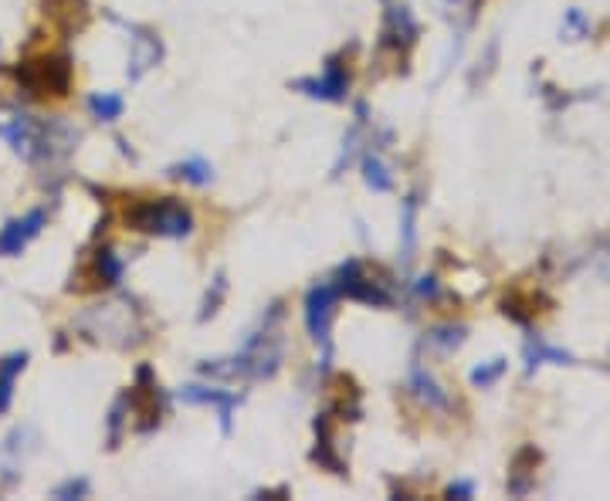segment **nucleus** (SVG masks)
I'll use <instances>...</instances> for the list:
<instances>
[{"mask_svg": "<svg viewBox=\"0 0 610 501\" xmlns=\"http://www.w3.org/2000/svg\"><path fill=\"white\" fill-rule=\"evenodd\" d=\"M414 295H418V298H437V278L434 274L418 278V282H414Z\"/></svg>", "mask_w": 610, "mask_h": 501, "instance_id": "nucleus-30", "label": "nucleus"}, {"mask_svg": "<svg viewBox=\"0 0 610 501\" xmlns=\"http://www.w3.org/2000/svg\"><path fill=\"white\" fill-rule=\"evenodd\" d=\"M126 228L143 231L153 237H170V241H183L193 234V214L183 201L177 197H160V201H136L126 207L123 214Z\"/></svg>", "mask_w": 610, "mask_h": 501, "instance_id": "nucleus-3", "label": "nucleus"}, {"mask_svg": "<svg viewBox=\"0 0 610 501\" xmlns=\"http://www.w3.org/2000/svg\"><path fill=\"white\" fill-rule=\"evenodd\" d=\"M225 295H228V278H225V271H220V274H214L211 288L204 292V301H201L198 322H207L211 316H217V312H220V305H225Z\"/></svg>", "mask_w": 610, "mask_h": 501, "instance_id": "nucleus-25", "label": "nucleus"}, {"mask_svg": "<svg viewBox=\"0 0 610 501\" xmlns=\"http://www.w3.org/2000/svg\"><path fill=\"white\" fill-rule=\"evenodd\" d=\"M45 224H48V214H45L41 207L27 210L24 217L8 220L4 231H0V255H4V258L21 255V251H24L27 244H31V241H35L41 231H45Z\"/></svg>", "mask_w": 610, "mask_h": 501, "instance_id": "nucleus-13", "label": "nucleus"}, {"mask_svg": "<svg viewBox=\"0 0 610 501\" xmlns=\"http://www.w3.org/2000/svg\"><path fill=\"white\" fill-rule=\"evenodd\" d=\"M14 75L31 95H65L72 86V65H68V59H62V54L24 62Z\"/></svg>", "mask_w": 610, "mask_h": 501, "instance_id": "nucleus-6", "label": "nucleus"}, {"mask_svg": "<svg viewBox=\"0 0 610 501\" xmlns=\"http://www.w3.org/2000/svg\"><path fill=\"white\" fill-rule=\"evenodd\" d=\"M370 150L359 156V170H364V183L373 190V193H391L394 190V177H391V170H386V163H383V156L373 150V143H367Z\"/></svg>", "mask_w": 610, "mask_h": 501, "instance_id": "nucleus-19", "label": "nucleus"}, {"mask_svg": "<svg viewBox=\"0 0 610 501\" xmlns=\"http://www.w3.org/2000/svg\"><path fill=\"white\" fill-rule=\"evenodd\" d=\"M24 367H27V352H11L4 363H0V413L11 410L14 383H17V376L24 373Z\"/></svg>", "mask_w": 610, "mask_h": 501, "instance_id": "nucleus-21", "label": "nucleus"}, {"mask_svg": "<svg viewBox=\"0 0 610 501\" xmlns=\"http://www.w3.org/2000/svg\"><path fill=\"white\" fill-rule=\"evenodd\" d=\"M448 498H475V481H452Z\"/></svg>", "mask_w": 610, "mask_h": 501, "instance_id": "nucleus-31", "label": "nucleus"}, {"mask_svg": "<svg viewBox=\"0 0 610 501\" xmlns=\"http://www.w3.org/2000/svg\"><path fill=\"white\" fill-rule=\"evenodd\" d=\"M123 424H126V394L113 403V410H109V448H119Z\"/></svg>", "mask_w": 610, "mask_h": 501, "instance_id": "nucleus-28", "label": "nucleus"}, {"mask_svg": "<svg viewBox=\"0 0 610 501\" xmlns=\"http://www.w3.org/2000/svg\"><path fill=\"white\" fill-rule=\"evenodd\" d=\"M313 427H316V451H313V461H316L319 467H329L332 475H346V464H343V458L336 454V437H332L329 413H319Z\"/></svg>", "mask_w": 610, "mask_h": 501, "instance_id": "nucleus-16", "label": "nucleus"}, {"mask_svg": "<svg viewBox=\"0 0 610 501\" xmlns=\"http://www.w3.org/2000/svg\"><path fill=\"white\" fill-rule=\"evenodd\" d=\"M166 174H170L174 180L190 183V187H207V183L214 180V166H211L204 156H190V159H183V163H174Z\"/></svg>", "mask_w": 610, "mask_h": 501, "instance_id": "nucleus-22", "label": "nucleus"}, {"mask_svg": "<svg viewBox=\"0 0 610 501\" xmlns=\"http://www.w3.org/2000/svg\"><path fill=\"white\" fill-rule=\"evenodd\" d=\"M543 363L573 367L576 359H573V352H567V349H560V346H546L543 336H530V339H525V373L533 376Z\"/></svg>", "mask_w": 610, "mask_h": 501, "instance_id": "nucleus-17", "label": "nucleus"}, {"mask_svg": "<svg viewBox=\"0 0 610 501\" xmlns=\"http://www.w3.org/2000/svg\"><path fill=\"white\" fill-rule=\"evenodd\" d=\"M418 214H421V193L414 190L401 204V265L407 268L418 251Z\"/></svg>", "mask_w": 610, "mask_h": 501, "instance_id": "nucleus-15", "label": "nucleus"}, {"mask_svg": "<svg viewBox=\"0 0 610 501\" xmlns=\"http://www.w3.org/2000/svg\"><path fill=\"white\" fill-rule=\"evenodd\" d=\"M92 271H96V282L105 285V288H119L123 278H126V265H123V258L116 255L113 247H99L96 251Z\"/></svg>", "mask_w": 610, "mask_h": 501, "instance_id": "nucleus-20", "label": "nucleus"}, {"mask_svg": "<svg viewBox=\"0 0 610 501\" xmlns=\"http://www.w3.org/2000/svg\"><path fill=\"white\" fill-rule=\"evenodd\" d=\"M51 498H59V501H72V498H89V481H86V478H68V481H62L59 488L51 491Z\"/></svg>", "mask_w": 610, "mask_h": 501, "instance_id": "nucleus-29", "label": "nucleus"}, {"mask_svg": "<svg viewBox=\"0 0 610 501\" xmlns=\"http://www.w3.org/2000/svg\"><path fill=\"white\" fill-rule=\"evenodd\" d=\"M126 403L136 410V431H140V434L156 431L163 407H160V383H156V373L150 367L136 370V383L126 394Z\"/></svg>", "mask_w": 610, "mask_h": 501, "instance_id": "nucleus-10", "label": "nucleus"}, {"mask_svg": "<svg viewBox=\"0 0 610 501\" xmlns=\"http://www.w3.org/2000/svg\"><path fill=\"white\" fill-rule=\"evenodd\" d=\"M448 8H468V4H475V0H445Z\"/></svg>", "mask_w": 610, "mask_h": 501, "instance_id": "nucleus-32", "label": "nucleus"}, {"mask_svg": "<svg viewBox=\"0 0 610 501\" xmlns=\"http://www.w3.org/2000/svg\"><path fill=\"white\" fill-rule=\"evenodd\" d=\"M86 319H89V322H99V325L92 329V336L109 339V343H116V346H136V343L147 339L143 316H140V309H136L129 298L99 305V309L89 312Z\"/></svg>", "mask_w": 610, "mask_h": 501, "instance_id": "nucleus-5", "label": "nucleus"}, {"mask_svg": "<svg viewBox=\"0 0 610 501\" xmlns=\"http://www.w3.org/2000/svg\"><path fill=\"white\" fill-rule=\"evenodd\" d=\"M421 27L414 21L407 4H386L383 11V27H380V48L394 51V54H407L414 44H418Z\"/></svg>", "mask_w": 610, "mask_h": 501, "instance_id": "nucleus-11", "label": "nucleus"}, {"mask_svg": "<svg viewBox=\"0 0 610 501\" xmlns=\"http://www.w3.org/2000/svg\"><path fill=\"white\" fill-rule=\"evenodd\" d=\"M407 386H410V394L418 397V403H421V407H428L431 413H448V410H452V397H448V389L434 380V373H431V370L421 363V359H414V363H410Z\"/></svg>", "mask_w": 610, "mask_h": 501, "instance_id": "nucleus-14", "label": "nucleus"}, {"mask_svg": "<svg viewBox=\"0 0 610 501\" xmlns=\"http://www.w3.org/2000/svg\"><path fill=\"white\" fill-rule=\"evenodd\" d=\"M336 301L340 292L332 282H319L305 292L302 301V316H305V332H309V339L319 346V359H322V373L332 363V319H336Z\"/></svg>", "mask_w": 610, "mask_h": 501, "instance_id": "nucleus-4", "label": "nucleus"}, {"mask_svg": "<svg viewBox=\"0 0 610 501\" xmlns=\"http://www.w3.org/2000/svg\"><path fill=\"white\" fill-rule=\"evenodd\" d=\"M336 292L340 298H350V301H364V305H373V309H391L394 305V295L386 292L377 278H370L364 268H359V261H346L340 265L336 271Z\"/></svg>", "mask_w": 610, "mask_h": 501, "instance_id": "nucleus-7", "label": "nucleus"}, {"mask_svg": "<svg viewBox=\"0 0 610 501\" xmlns=\"http://www.w3.org/2000/svg\"><path fill=\"white\" fill-rule=\"evenodd\" d=\"M364 132H367V102H356V123L353 129L343 136V150L336 156V166H332V177L343 174V166H350L359 153V146H364Z\"/></svg>", "mask_w": 610, "mask_h": 501, "instance_id": "nucleus-18", "label": "nucleus"}, {"mask_svg": "<svg viewBox=\"0 0 610 501\" xmlns=\"http://www.w3.org/2000/svg\"><path fill=\"white\" fill-rule=\"evenodd\" d=\"M0 139L27 163H54L75 150L78 132L54 119H35L17 105H0Z\"/></svg>", "mask_w": 610, "mask_h": 501, "instance_id": "nucleus-2", "label": "nucleus"}, {"mask_svg": "<svg viewBox=\"0 0 610 501\" xmlns=\"http://www.w3.org/2000/svg\"><path fill=\"white\" fill-rule=\"evenodd\" d=\"M506 359L503 356H495V359H488V363H482V367H475L468 373V380H471V386H479V389H488L492 383H498L506 376Z\"/></svg>", "mask_w": 610, "mask_h": 501, "instance_id": "nucleus-26", "label": "nucleus"}, {"mask_svg": "<svg viewBox=\"0 0 610 501\" xmlns=\"http://www.w3.org/2000/svg\"><path fill=\"white\" fill-rule=\"evenodd\" d=\"M177 400L190 403V407H214L217 410V421H220V434H231L234 431V410L241 407V394L238 389H220V386H201V383H187L177 389Z\"/></svg>", "mask_w": 610, "mask_h": 501, "instance_id": "nucleus-9", "label": "nucleus"}, {"mask_svg": "<svg viewBox=\"0 0 610 501\" xmlns=\"http://www.w3.org/2000/svg\"><path fill=\"white\" fill-rule=\"evenodd\" d=\"M86 105H89L92 119H99V123H116L126 113V102L116 92H92Z\"/></svg>", "mask_w": 610, "mask_h": 501, "instance_id": "nucleus-24", "label": "nucleus"}, {"mask_svg": "<svg viewBox=\"0 0 610 501\" xmlns=\"http://www.w3.org/2000/svg\"><path fill=\"white\" fill-rule=\"evenodd\" d=\"M350 68L343 65V59H329L322 75H305L295 78L292 89L302 92L305 99H316V102H346L350 95Z\"/></svg>", "mask_w": 610, "mask_h": 501, "instance_id": "nucleus-8", "label": "nucleus"}, {"mask_svg": "<svg viewBox=\"0 0 610 501\" xmlns=\"http://www.w3.org/2000/svg\"><path fill=\"white\" fill-rule=\"evenodd\" d=\"M126 24V31L132 35L129 38V44H132V54H129V81H140L147 72H153L156 65H160V59H163V44H160V38L150 31V27H140V24H129V21H123Z\"/></svg>", "mask_w": 610, "mask_h": 501, "instance_id": "nucleus-12", "label": "nucleus"}, {"mask_svg": "<svg viewBox=\"0 0 610 501\" xmlns=\"http://www.w3.org/2000/svg\"><path fill=\"white\" fill-rule=\"evenodd\" d=\"M465 339H468V329L465 325H437V329H431L428 336H424V346L434 349V352H441V356H448V352L461 349Z\"/></svg>", "mask_w": 610, "mask_h": 501, "instance_id": "nucleus-23", "label": "nucleus"}, {"mask_svg": "<svg viewBox=\"0 0 610 501\" xmlns=\"http://www.w3.org/2000/svg\"><path fill=\"white\" fill-rule=\"evenodd\" d=\"M587 35H590L587 14L580 11V8H570L567 17H563V38H567V41H580V38H587Z\"/></svg>", "mask_w": 610, "mask_h": 501, "instance_id": "nucleus-27", "label": "nucleus"}, {"mask_svg": "<svg viewBox=\"0 0 610 501\" xmlns=\"http://www.w3.org/2000/svg\"><path fill=\"white\" fill-rule=\"evenodd\" d=\"M279 319H282V305H271V312L262 319V329H255L238 352L204 359L198 373L214 380H252V383L271 380L285 363V336L279 329Z\"/></svg>", "mask_w": 610, "mask_h": 501, "instance_id": "nucleus-1", "label": "nucleus"}]
</instances>
